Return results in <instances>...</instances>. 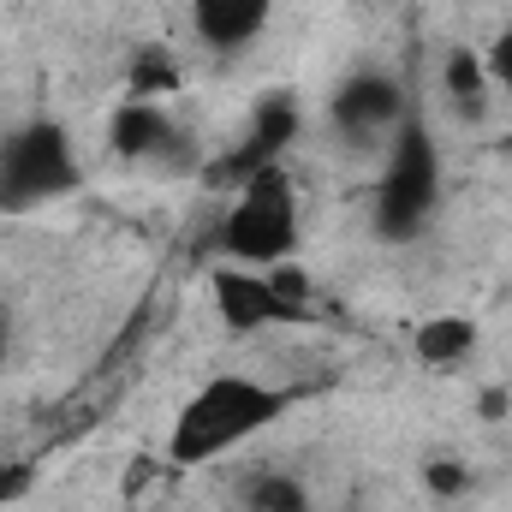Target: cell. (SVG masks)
I'll return each mask as SVG.
<instances>
[{"label":"cell","instance_id":"cell-1","mask_svg":"<svg viewBox=\"0 0 512 512\" xmlns=\"http://www.w3.org/2000/svg\"><path fill=\"white\" fill-rule=\"evenodd\" d=\"M286 405H292L286 387H268V382H256V376H209L179 405V417L167 429V459L179 471H197V465L233 453L239 441L262 435L268 423H280Z\"/></svg>","mask_w":512,"mask_h":512},{"label":"cell","instance_id":"cell-15","mask_svg":"<svg viewBox=\"0 0 512 512\" xmlns=\"http://www.w3.org/2000/svg\"><path fill=\"white\" fill-rule=\"evenodd\" d=\"M30 489H36V465L30 459H0V507L24 501Z\"/></svg>","mask_w":512,"mask_h":512},{"label":"cell","instance_id":"cell-17","mask_svg":"<svg viewBox=\"0 0 512 512\" xmlns=\"http://www.w3.org/2000/svg\"><path fill=\"white\" fill-rule=\"evenodd\" d=\"M477 411H483V417H507V393H501V387H489V393L477 399Z\"/></svg>","mask_w":512,"mask_h":512},{"label":"cell","instance_id":"cell-14","mask_svg":"<svg viewBox=\"0 0 512 512\" xmlns=\"http://www.w3.org/2000/svg\"><path fill=\"white\" fill-rule=\"evenodd\" d=\"M423 489L441 495V501H453V495L471 489V471H465L459 459H429V465H423Z\"/></svg>","mask_w":512,"mask_h":512},{"label":"cell","instance_id":"cell-13","mask_svg":"<svg viewBox=\"0 0 512 512\" xmlns=\"http://www.w3.org/2000/svg\"><path fill=\"white\" fill-rule=\"evenodd\" d=\"M251 512H310V501H304V489H298L292 477L268 471V477L251 483Z\"/></svg>","mask_w":512,"mask_h":512},{"label":"cell","instance_id":"cell-2","mask_svg":"<svg viewBox=\"0 0 512 512\" xmlns=\"http://www.w3.org/2000/svg\"><path fill=\"white\" fill-rule=\"evenodd\" d=\"M435 203H441V149L417 114H405L376 179V233L387 245H411L435 221Z\"/></svg>","mask_w":512,"mask_h":512},{"label":"cell","instance_id":"cell-18","mask_svg":"<svg viewBox=\"0 0 512 512\" xmlns=\"http://www.w3.org/2000/svg\"><path fill=\"white\" fill-rule=\"evenodd\" d=\"M6 352H12V328H6V316H0V364H6Z\"/></svg>","mask_w":512,"mask_h":512},{"label":"cell","instance_id":"cell-4","mask_svg":"<svg viewBox=\"0 0 512 512\" xmlns=\"http://www.w3.org/2000/svg\"><path fill=\"white\" fill-rule=\"evenodd\" d=\"M78 179H84L78 143L60 120H24L0 137V209H36L72 197Z\"/></svg>","mask_w":512,"mask_h":512},{"label":"cell","instance_id":"cell-7","mask_svg":"<svg viewBox=\"0 0 512 512\" xmlns=\"http://www.w3.org/2000/svg\"><path fill=\"white\" fill-rule=\"evenodd\" d=\"M405 114H411V108H405V90H399L387 72H352V78L334 90V102H328L334 131H340V137H352V143L393 137Z\"/></svg>","mask_w":512,"mask_h":512},{"label":"cell","instance_id":"cell-12","mask_svg":"<svg viewBox=\"0 0 512 512\" xmlns=\"http://www.w3.org/2000/svg\"><path fill=\"white\" fill-rule=\"evenodd\" d=\"M441 84H447V96L459 102V114H465V120H477V108H483V90H489V72H483V54H477V48H447V66H441Z\"/></svg>","mask_w":512,"mask_h":512},{"label":"cell","instance_id":"cell-11","mask_svg":"<svg viewBox=\"0 0 512 512\" xmlns=\"http://www.w3.org/2000/svg\"><path fill=\"white\" fill-rule=\"evenodd\" d=\"M126 90H131V102H161L167 90H179V60H173V48H161V42L137 48V54H131V72H126Z\"/></svg>","mask_w":512,"mask_h":512},{"label":"cell","instance_id":"cell-8","mask_svg":"<svg viewBox=\"0 0 512 512\" xmlns=\"http://www.w3.org/2000/svg\"><path fill=\"white\" fill-rule=\"evenodd\" d=\"M108 143L120 161H167V167H191V137L173 126V114L161 102H126L114 108Z\"/></svg>","mask_w":512,"mask_h":512},{"label":"cell","instance_id":"cell-16","mask_svg":"<svg viewBox=\"0 0 512 512\" xmlns=\"http://www.w3.org/2000/svg\"><path fill=\"white\" fill-rule=\"evenodd\" d=\"M483 72H489V84L512 90V30H501V36L483 48Z\"/></svg>","mask_w":512,"mask_h":512},{"label":"cell","instance_id":"cell-10","mask_svg":"<svg viewBox=\"0 0 512 512\" xmlns=\"http://www.w3.org/2000/svg\"><path fill=\"white\" fill-rule=\"evenodd\" d=\"M411 352H417V364H429V370H453V364H465V358L477 352V322H471V316H429V322L411 334Z\"/></svg>","mask_w":512,"mask_h":512},{"label":"cell","instance_id":"cell-9","mask_svg":"<svg viewBox=\"0 0 512 512\" xmlns=\"http://www.w3.org/2000/svg\"><path fill=\"white\" fill-rule=\"evenodd\" d=\"M274 0H191V30L209 54H239L268 30Z\"/></svg>","mask_w":512,"mask_h":512},{"label":"cell","instance_id":"cell-3","mask_svg":"<svg viewBox=\"0 0 512 512\" xmlns=\"http://www.w3.org/2000/svg\"><path fill=\"white\" fill-rule=\"evenodd\" d=\"M221 251H227V262H239V268L292 262V251H298V191H292L286 161L251 173L233 191V209L221 221Z\"/></svg>","mask_w":512,"mask_h":512},{"label":"cell","instance_id":"cell-6","mask_svg":"<svg viewBox=\"0 0 512 512\" xmlns=\"http://www.w3.org/2000/svg\"><path fill=\"white\" fill-rule=\"evenodd\" d=\"M209 298H215V316H221L233 334H262V328L298 322V310L274 292L268 268H239V262H221V268L209 274Z\"/></svg>","mask_w":512,"mask_h":512},{"label":"cell","instance_id":"cell-5","mask_svg":"<svg viewBox=\"0 0 512 512\" xmlns=\"http://www.w3.org/2000/svg\"><path fill=\"white\" fill-rule=\"evenodd\" d=\"M298 131H304V102H298L292 90H268V96H256L251 126H245V137L227 149V161H221V173H215V179L245 185V179L262 173V167H280V161H286V149L298 143Z\"/></svg>","mask_w":512,"mask_h":512}]
</instances>
